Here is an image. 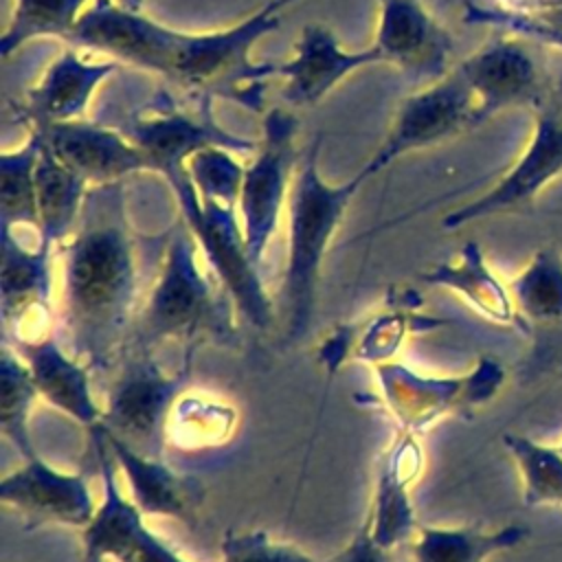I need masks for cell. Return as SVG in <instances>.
I'll use <instances>...</instances> for the list:
<instances>
[{
    "mask_svg": "<svg viewBox=\"0 0 562 562\" xmlns=\"http://www.w3.org/2000/svg\"><path fill=\"white\" fill-rule=\"evenodd\" d=\"M184 171L202 202L237 206L246 171L237 151L222 145L202 147L187 158Z\"/></svg>",
    "mask_w": 562,
    "mask_h": 562,
    "instance_id": "32",
    "label": "cell"
},
{
    "mask_svg": "<svg viewBox=\"0 0 562 562\" xmlns=\"http://www.w3.org/2000/svg\"><path fill=\"white\" fill-rule=\"evenodd\" d=\"M42 154V140L29 130L26 140L15 149L0 154V226L18 231L20 226L40 228L35 171Z\"/></svg>",
    "mask_w": 562,
    "mask_h": 562,
    "instance_id": "27",
    "label": "cell"
},
{
    "mask_svg": "<svg viewBox=\"0 0 562 562\" xmlns=\"http://www.w3.org/2000/svg\"><path fill=\"white\" fill-rule=\"evenodd\" d=\"M22 461L0 481L2 505L15 509L26 520V529L42 525L86 529L99 505L86 476L59 470L40 454Z\"/></svg>",
    "mask_w": 562,
    "mask_h": 562,
    "instance_id": "16",
    "label": "cell"
},
{
    "mask_svg": "<svg viewBox=\"0 0 562 562\" xmlns=\"http://www.w3.org/2000/svg\"><path fill=\"white\" fill-rule=\"evenodd\" d=\"M263 132L252 160L246 165L237 213L248 255L261 268L268 246L277 235L290 189L296 176L299 121L283 108L263 114Z\"/></svg>",
    "mask_w": 562,
    "mask_h": 562,
    "instance_id": "7",
    "label": "cell"
},
{
    "mask_svg": "<svg viewBox=\"0 0 562 562\" xmlns=\"http://www.w3.org/2000/svg\"><path fill=\"white\" fill-rule=\"evenodd\" d=\"M382 64L400 68L415 83L446 77L454 42L419 0H378V26L371 44Z\"/></svg>",
    "mask_w": 562,
    "mask_h": 562,
    "instance_id": "15",
    "label": "cell"
},
{
    "mask_svg": "<svg viewBox=\"0 0 562 562\" xmlns=\"http://www.w3.org/2000/svg\"><path fill=\"white\" fill-rule=\"evenodd\" d=\"M465 18L468 22H474V24H487V26L509 31L514 35H529L547 44L562 46V4L538 11V13H516L501 7L487 9V7L468 4Z\"/></svg>",
    "mask_w": 562,
    "mask_h": 562,
    "instance_id": "33",
    "label": "cell"
},
{
    "mask_svg": "<svg viewBox=\"0 0 562 562\" xmlns=\"http://www.w3.org/2000/svg\"><path fill=\"white\" fill-rule=\"evenodd\" d=\"M558 4H562V0H498L501 9L516 11V13H538Z\"/></svg>",
    "mask_w": 562,
    "mask_h": 562,
    "instance_id": "37",
    "label": "cell"
},
{
    "mask_svg": "<svg viewBox=\"0 0 562 562\" xmlns=\"http://www.w3.org/2000/svg\"><path fill=\"white\" fill-rule=\"evenodd\" d=\"M116 2L127 9H134V11H143V4H145V0H116Z\"/></svg>",
    "mask_w": 562,
    "mask_h": 562,
    "instance_id": "38",
    "label": "cell"
},
{
    "mask_svg": "<svg viewBox=\"0 0 562 562\" xmlns=\"http://www.w3.org/2000/svg\"><path fill=\"white\" fill-rule=\"evenodd\" d=\"M11 347L24 358L37 386L40 400L86 426L88 430L101 424L103 406L97 402L92 391V369L64 345L57 331Z\"/></svg>",
    "mask_w": 562,
    "mask_h": 562,
    "instance_id": "23",
    "label": "cell"
},
{
    "mask_svg": "<svg viewBox=\"0 0 562 562\" xmlns=\"http://www.w3.org/2000/svg\"><path fill=\"white\" fill-rule=\"evenodd\" d=\"M35 184L40 215L37 241L59 248L70 237L81 217L90 184L44 145L37 160Z\"/></svg>",
    "mask_w": 562,
    "mask_h": 562,
    "instance_id": "25",
    "label": "cell"
},
{
    "mask_svg": "<svg viewBox=\"0 0 562 562\" xmlns=\"http://www.w3.org/2000/svg\"><path fill=\"white\" fill-rule=\"evenodd\" d=\"M422 281L426 285L446 288L459 294L474 312L492 323H525L516 310L509 285H503V281L494 274V270L485 261L483 248L476 241L463 244L457 257L441 261L424 272Z\"/></svg>",
    "mask_w": 562,
    "mask_h": 562,
    "instance_id": "24",
    "label": "cell"
},
{
    "mask_svg": "<svg viewBox=\"0 0 562 562\" xmlns=\"http://www.w3.org/2000/svg\"><path fill=\"white\" fill-rule=\"evenodd\" d=\"M55 255L57 248L26 246L13 228L0 226L2 340L18 345L57 331Z\"/></svg>",
    "mask_w": 562,
    "mask_h": 562,
    "instance_id": "12",
    "label": "cell"
},
{
    "mask_svg": "<svg viewBox=\"0 0 562 562\" xmlns=\"http://www.w3.org/2000/svg\"><path fill=\"white\" fill-rule=\"evenodd\" d=\"M119 66L114 59H88L81 48L68 44L26 90L20 116L29 127L86 119L94 92Z\"/></svg>",
    "mask_w": 562,
    "mask_h": 562,
    "instance_id": "20",
    "label": "cell"
},
{
    "mask_svg": "<svg viewBox=\"0 0 562 562\" xmlns=\"http://www.w3.org/2000/svg\"><path fill=\"white\" fill-rule=\"evenodd\" d=\"M503 443L516 463V470L522 483V503L527 507L562 509L560 446H547L520 432H507L503 437Z\"/></svg>",
    "mask_w": 562,
    "mask_h": 562,
    "instance_id": "31",
    "label": "cell"
},
{
    "mask_svg": "<svg viewBox=\"0 0 562 562\" xmlns=\"http://www.w3.org/2000/svg\"><path fill=\"white\" fill-rule=\"evenodd\" d=\"M220 562H318L296 544L274 540L261 529L228 531L220 542Z\"/></svg>",
    "mask_w": 562,
    "mask_h": 562,
    "instance_id": "34",
    "label": "cell"
},
{
    "mask_svg": "<svg viewBox=\"0 0 562 562\" xmlns=\"http://www.w3.org/2000/svg\"><path fill=\"white\" fill-rule=\"evenodd\" d=\"M470 127H476V101L454 66L446 77L422 86L400 103L384 140L358 173L369 182L402 156L443 143Z\"/></svg>",
    "mask_w": 562,
    "mask_h": 562,
    "instance_id": "9",
    "label": "cell"
},
{
    "mask_svg": "<svg viewBox=\"0 0 562 562\" xmlns=\"http://www.w3.org/2000/svg\"><path fill=\"white\" fill-rule=\"evenodd\" d=\"M422 463L424 454L417 435L397 428L395 441L378 463L373 501L367 509L373 540L389 551L408 544L419 529L411 503V483L419 476Z\"/></svg>",
    "mask_w": 562,
    "mask_h": 562,
    "instance_id": "22",
    "label": "cell"
},
{
    "mask_svg": "<svg viewBox=\"0 0 562 562\" xmlns=\"http://www.w3.org/2000/svg\"><path fill=\"white\" fill-rule=\"evenodd\" d=\"M533 110V130L520 156L485 193L452 209L441 220L446 231L522 209L562 176V97L547 90Z\"/></svg>",
    "mask_w": 562,
    "mask_h": 562,
    "instance_id": "10",
    "label": "cell"
},
{
    "mask_svg": "<svg viewBox=\"0 0 562 562\" xmlns=\"http://www.w3.org/2000/svg\"><path fill=\"white\" fill-rule=\"evenodd\" d=\"M40 400L33 375L24 358L2 340L0 351V428L7 441L20 452L22 459L37 457L31 415L33 406Z\"/></svg>",
    "mask_w": 562,
    "mask_h": 562,
    "instance_id": "28",
    "label": "cell"
},
{
    "mask_svg": "<svg viewBox=\"0 0 562 562\" xmlns=\"http://www.w3.org/2000/svg\"><path fill=\"white\" fill-rule=\"evenodd\" d=\"M57 255V334L90 369L108 371L127 347L156 279L143 274L123 182L88 189L81 217Z\"/></svg>",
    "mask_w": 562,
    "mask_h": 562,
    "instance_id": "1",
    "label": "cell"
},
{
    "mask_svg": "<svg viewBox=\"0 0 562 562\" xmlns=\"http://www.w3.org/2000/svg\"><path fill=\"white\" fill-rule=\"evenodd\" d=\"M235 305L204 263L184 222L167 237L156 279L145 296L127 347L156 349L160 342H233Z\"/></svg>",
    "mask_w": 562,
    "mask_h": 562,
    "instance_id": "2",
    "label": "cell"
},
{
    "mask_svg": "<svg viewBox=\"0 0 562 562\" xmlns=\"http://www.w3.org/2000/svg\"><path fill=\"white\" fill-rule=\"evenodd\" d=\"M509 292L525 323H562V255L544 246L509 281Z\"/></svg>",
    "mask_w": 562,
    "mask_h": 562,
    "instance_id": "29",
    "label": "cell"
},
{
    "mask_svg": "<svg viewBox=\"0 0 562 562\" xmlns=\"http://www.w3.org/2000/svg\"><path fill=\"white\" fill-rule=\"evenodd\" d=\"M560 450H562V443H560Z\"/></svg>",
    "mask_w": 562,
    "mask_h": 562,
    "instance_id": "39",
    "label": "cell"
},
{
    "mask_svg": "<svg viewBox=\"0 0 562 562\" xmlns=\"http://www.w3.org/2000/svg\"><path fill=\"white\" fill-rule=\"evenodd\" d=\"M193 353L195 349H184L182 367L169 373L151 349L125 347L112 364L116 371L108 384L101 426L136 450L162 457L173 406L191 378Z\"/></svg>",
    "mask_w": 562,
    "mask_h": 562,
    "instance_id": "6",
    "label": "cell"
},
{
    "mask_svg": "<svg viewBox=\"0 0 562 562\" xmlns=\"http://www.w3.org/2000/svg\"><path fill=\"white\" fill-rule=\"evenodd\" d=\"M235 422V411L224 404H213L206 400L180 397L173 406L169 430H176V439L180 435H189V446L198 441V428H202V443H211L213 437H224L231 432Z\"/></svg>",
    "mask_w": 562,
    "mask_h": 562,
    "instance_id": "35",
    "label": "cell"
},
{
    "mask_svg": "<svg viewBox=\"0 0 562 562\" xmlns=\"http://www.w3.org/2000/svg\"><path fill=\"white\" fill-rule=\"evenodd\" d=\"M457 68L474 94L476 125L509 108H536L549 90L538 57L514 33L492 37Z\"/></svg>",
    "mask_w": 562,
    "mask_h": 562,
    "instance_id": "14",
    "label": "cell"
},
{
    "mask_svg": "<svg viewBox=\"0 0 562 562\" xmlns=\"http://www.w3.org/2000/svg\"><path fill=\"white\" fill-rule=\"evenodd\" d=\"M29 130H35L42 145L90 187L123 182L132 173L149 171L138 145L119 127L77 119Z\"/></svg>",
    "mask_w": 562,
    "mask_h": 562,
    "instance_id": "18",
    "label": "cell"
},
{
    "mask_svg": "<svg viewBox=\"0 0 562 562\" xmlns=\"http://www.w3.org/2000/svg\"><path fill=\"white\" fill-rule=\"evenodd\" d=\"M88 432L101 470L103 496L92 520L81 529L83 562H191L162 540L147 525V516L134 501L121 492L119 468L101 426H94Z\"/></svg>",
    "mask_w": 562,
    "mask_h": 562,
    "instance_id": "11",
    "label": "cell"
},
{
    "mask_svg": "<svg viewBox=\"0 0 562 562\" xmlns=\"http://www.w3.org/2000/svg\"><path fill=\"white\" fill-rule=\"evenodd\" d=\"M90 2L92 0H13L11 18L0 37L2 59H9L31 40L59 37L68 42Z\"/></svg>",
    "mask_w": 562,
    "mask_h": 562,
    "instance_id": "30",
    "label": "cell"
},
{
    "mask_svg": "<svg viewBox=\"0 0 562 562\" xmlns=\"http://www.w3.org/2000/svg\"><path fill=\"white\" fill-rule=\"evenodd\" d=\"M162 178L173 191L182 222L193 235L204 263L231 296L237 314L250 327L266 331L277 318L274 301L263 285L261 268L248 255L237 206L202 202L184 167Z\"/></svg>",
    "mask_w": 562,
    "mask_h": 562,
    "instance_id": "5",
    "label": "cell"
},
{
    "mask_svg": "<svg viewBox=\"0 0 562 562\" xmlns=\"http://www.w3.org/2000/svg\"><path fill=\"white\" fill-rule=\"evenodd\" d=\"M292 2L296 0H268L233 26L204 33L182 31L167 81L200 92L204 99L220 92L257 110L272 64H255L250 50L281 26V13Z\"/></svg>",
    "mask_w": 562,
    "mask_h": 562,
    "instance_id": "4",
    "label": "cell"
},
{
    "mask_svg": "<svg viewBox=\"0 0 562 562\" xmlns=\"http://www.w3.org/2000/svg\"><path fill=\"white\" fill-rule=\"evenodd\" d=\"M182 31L116 0H92L75 24L68 44L119 64L169 79Z\"/></svg>",
    "mask_w": 562,
    "mask_h": 562,
    "instance_id": "13",
    "label": "cell"
},
{
    "mask_svg": "<svg viewBox=\"0 0 562 562\" xmlns=\"http://www.w3.org/2000/svg\"><path fill=\"white\" fill-rule=\"evenodd\" d=\"M101 426V424H99ZM103 430L105 443L123 474L130 498L147 518H176L193 522L202 501L204 487L195 476L180 474L165 463L162 457H154L136 450L114 432Z\"/></svg>",
    "mask_w": 562,
    "mask_h": 562,
    "instance_id": "21",
    "label": "cell"
},
{
    "mask_svg": "<svg viewBox=\"0 0 562 562\" xmlns=\"http://www.w3.org/2000/svg\"><path fill=\"white\" fill-rule=\"evenodd\" d=\"M331 562H393V551L380 547L371 536L369 518L364 516L362 525L347 542V547L331 558Z\"/></svg>",
    "mask_w": 562,
    "mask_h": 562,
    "instance_id": "36",
    "label": "cell"
},
{
    "mask_svg": "<svg viewBox=\"0 0 562 562\" xmlns=\"http://www.w3.org/2000/svg\"><path fill=\"white\" fill-rule=\"evenodd\" d=\"M375 378L382 400L400 428L415 435L430 428L446 415L468 413L487 400L505 382L503 364L492 358H479L476 367L465 375H422L400 362H375Z\"/></svg>",
    "mask_w": 562,
    "mask_h": 562,
    "instance_id": "8",
    "label": "cell"
},
{
    "mask_svg": "<svg viewBox=\"0 0 562 562\" xmlns=\"http://www.w3.org/2000/svg\"><path fill=\"white\" fill-rule=\"evenodd\" d=\"M529 538L525 525H505L501 529L468 527H428L419 525L406 544L411 562H487L501 551L514 549Z\"/></svg>",
    "mask_w": 562,
    "mask_h": 562,
    "instance_id": "26",
    "label": "cell"
},
{
    "mask_svg": "<svg viewBox=\"0 0 562 562\" xmlns=\"http://www.w3.org/2000/svg\"><path fill=\"white\" fill-rule=\"evenodd\" d=\"M123 132L138 145L149 171H156L158 176L184 167L193 151L209 145H222L237 154H250L259 145V140L222 127L213 119L209 105L198 112L162 105L130 119Z\"/></svg>",
    "mask_w": 562,
    "mask_h": 562,
    "instance_id": "17",
    "label": "cell"
},
{
    "mask_svg": "<svg viewBox=\"0 0 562 562\" xmlns=\"http://www.w3.org/2000/svg\"><path fill=\"white\" fill-rule=\"evenodd\" d=\"M371 64H382L373 46L347 50L325 24H305L292 57L272 64L270 77L283 81V99L288 103L310 108L323 101L345 77Z\"/></svg>",
    "mask_w": 562,
    "mask_h": 562,
    "instance_id": "19",
    "label": "cell"
},
{
    "mask_svg": "<svg viewBox=\"0 0 562 562\" xmlns=\"http://www.w3.org/2000/svg\"><path fill=\"white\" fill-rule=\"evenodd\" d=\"M321 136H316L294 176L285 224V266L281 279V305L288 340H301L312 323L323 259L351 200L367 180L356 171L349 180L331 184L318 167Z\"/></svg>",
    "mask_w": 562,
    "mask_h": 562,
    "instance_id": "3",
    "label": "cell"
}]
</instances>
